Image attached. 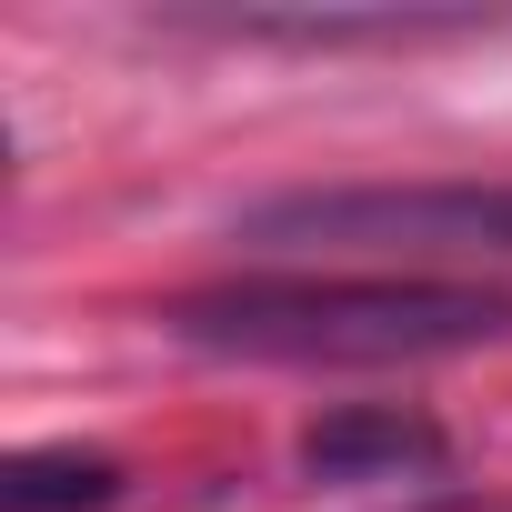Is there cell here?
I'll return each mask as SVG.
<instances>
[{
	"label": "cell",
	"mask_w": 512,
	"mask_h": 512,
	"mask_svg": "<svg viewBox=\"0 0 512 512\" xmlns=\"http://www.w3.org/2000/svg\"><path fill=\"white\" fill-rule=\"evenodd\" d=\"M171 342L211 362H272V372H402L512 342V292L452 272H292V282H221L161 312Z\"/></svg>",
	"instance_id": "6da1fadb"
},
{
	"label": "cell",
	"mask_w": 512,
	"mask_h": 512,
	"mask_svg": "<svg viewBox=\"0 0 512 512\" xmlns=\"http://www.w3.org/2000/svg\"><path fill=\"white\" fill-rule=\"evenodd\" d=\"M251 251L292 262H502L512 251V181H352V191H282L231 221Z\"/></svg>",
	"instance_id": "7a4b0ae2"
},
{
	"label": "cell",
	"mask_w": 512,
	"mask_h": 512,
	"mask_svg": "<svg viewBox=\"0 0 512 512\" xmlns=\"http://www.w3.org/2000/svg\"><path fill=\"white\" fill-rule=\"evenodd\" d=\"M302 472L332 492H392V482H432L442 472V432L402 422V412H342L302 442Z\"/></svg>",
	"instance_id": "3957f363"
},
{
	"label": "cell",
	"mask_w": 512,
	"mask_h": 512,
	"mask_svg": "<svg viewBox=\"0 0 512 512\" xmlns=\"http://www.w3.org/2000/svg\"><path fill=\"white\" fill-rule=\"evenodd\" d=\"M121 492V462L111 452H11V472H0V512H101Z\"/></svg>",
	"instance_id": "277c9868"
}]
</instances>
